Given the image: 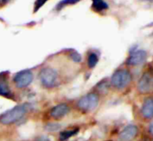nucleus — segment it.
Listing matches in <instances>:
<instances>
[{
    "label": "nucleus",
    "instance_id": "22",
    "mask_svg": "<svg viewBox=\"0 0 153 141\" xmlns=\"http://www.w3.org/2000/svg\"><path fill=\"white\" fill-rule=\"evenodd\" d=\"M10 1V0H2V5H5V4H7V3H8Z\"/></svg>",
    "mask_w": 153,
    "mask_h": 141
},
{
    "label": "nucleus",
    "instance_id": "3",
    "mask_svg": "<svg viewBox=\"0 0 153 141\" xmlns=\"http://www.w3.org/2000/svg\"><path fill=\"white\" fill-rule=\"evenodd\" d=\"M99 103V96L96 93H89L76 102V108L83 112H89L97 109Z\"/></svg>",
    "mask_w": 153,
    "mask_h": 141
},
{
    "label": "nucleus",
    "instance_id": "21",
    "mask_svg": "<svg viewBox=\"0 0 153 141\" xmlns=\"http://www.w3.org/2000/svg\"><path fill=\"white\" fill-rule=\"evenodd\" d=\"M149 133L153 136V120L150 122V124H149Z\"/></svg>",
    "mask_w": 153,
    "mask_h": 141
},
{
    "label": "nucleus",
    "instance_id": "2",
    "mask_svg": "<svg viewBox=\"0 0 153 141\" xmlns=\"http://www.w3.org/2000/svg\"><path fill=\"white\" fill-rule=\"evenodd\" d=\"M39 80L43 87L48 89L53 88L59 82L58 71L51 66L42 67L39 72Z\"/></svg>",
    "mask_w": 153,
    "mask_h": 141
},
{
    "label": "nucleus",
    "instance_id": "23",
    "mask_svg": "<svg viewBox=\"0 0 153 141\" xmlns=\"http://www.w3.org/2000/svg\"><path fill=\"white\" fill-rule=\"evenodd\" d=\"M143 1H149V2H152L153 0H143Z\"/></svg>",
    "mask_w": 153,
    "mask_h": 141
},
{
    "label": "nucleus",
    "instance_id": "6",
    "mask_svg": "<svg viewBox=\"0 0 153 141\" xmlns=\"http://www.w3.org/2000/svg\"><path fill=\"white\" fill-rule=\"evenodd\" d=\"M9 73L2 72L0 73V96H3L7 99L15 100L14 93L9 86Z\"/></svg>",
    "mask_w": 153,
    "mask_h": 141
},
{
    "label": "nucleus",
    "instance_id": "18",
    "mask_svg": "<svg viewBox=\"0 0 153 141\" xmlns=\"http://www.w3.org/2000/svg\"><path fill=\"white\" fill-rule=\"evenodd\" d=\"M61 124L59 123H55V122H51V123H47V125L45 126V129L49 132H57L59 131L61 129Z\"/></svg>",
    "mask_w": 153,
    "mask_h": 141
},
{
    "label": "nucleus",
    "instance_id": "9",
    "mask_svg": "<svg viewBox=\"0 0 153 141\" xmlns=\"http://www.w3.org/2000/svg\"><path fill=\"white\" fill-rule=\"evenodd\" d=\"M138 134V128L135 125L126 126L119 134L120 141H131L133 140Z\"/></svg>",
    "mask_w": 153,
    "mask_h": 141
},
{
    "label": "nucleus",
    "instance_id": "13",
    "mask_svg": "<svg viewBox=\"0 0 153 141\" xmlns=\"http://www.w3.org/2000/svg\"><path fill=\"white\" fill-rule=\"evenodd\" d=\"M79 131V128H70V129H65L62 130L59 133V140L60 141H67L71 137L75 136Z\"/></svg>",
    "mask_w": 153,
    "mask_h": 141
},
{
    "label": "nucleus",
    "instance_id": "4",
    "mask_svg": "<svg viewBox=\"0 0 153 141\" xmlns=\"http://www.w3.org/2000/svg\"><path fill=\"white\" fill-rule=\"evenodd\" d=\"M131 82V74L127 69H119L111 78V85L116 89H123Z\"/></svg>",
    "mask_w": 153,
    "mask_h": 141
},
{
    "label": "nucleus",
    "instance_id": "1",
    "mask_svg": "<svg viewBox=\"0 0 153 141\" xmlns=\"http://www.w3.org/2000/svg\"><path fill=\"white\" fill-rule=\"evenodd\" d=\"M31 109L28 103L19 104L0 115V123L2 125H11L21 120Z\"/></svg>",
    "mask_w": 153,
    "mask_h": 141
},
{
    "label": "nucleus",
    "instance_id": "24",
    "mask_svg": "<svg viewBox=\"0 0 153 141\" xmlns=\"http://www.w3.org/2000/svg\"><path fill=\"white\" fill-rule=\"evenodd\" d=\"M78 141H80V140H78Z\"/></svg>",
    "mask_w": 153,
    "mask_h": 141
},
{
    "label": "nucleus",
    "instance_id": "17",
    "mask_svg": "<svg viewBox=\"0 0 153 141\" xmlns=\"http://www.w3.org/2000/svg\"><path fill=\"white\" fill-rule=\"evenodd\" d=\"M108 90H109V86H108V83L106 81H101L97 86V91L101 94H107Z\"/></svg>",
    "mask_w": 153,
    "mask_h": 141
},
{
    "label": "nucleus",
    "instance_id": "11",
    "mask_svg": "<svg viewBox=\"0 0 153 141\" xmlns=\"http://www.w3.org/2000/svg\"><path fill=\"white\" fill-rule=\"evenodd\" d=\"M141 114L145 119H151L153 117V97L147 98L141 107Z\"/></svg>",
    "mask_w": 153,
    "mask_h": 141
},
{
    "label": "nucleus",
    "instance_id": "20",
    "mask_svg": "<svg viewBox=\"0 0 153 141\" xmlns=\"http://www.w3.org/2000/svg\"><path fill=\"white\" fill-rule=\"evenodd\" d=\"M35 141H49V139H48V137L42 136V137H37V138L35 139Z\"/></svg>",
    "mask_w": 153,
    "mask_h": 141
},
{
    "label": "nucleus",
    "instance_id": "5",
    "mask_svg": "<svg viewBox=\"0 0 153 141\" xmlns=\"http://www.w3.org/2000/svg\"><path fill=\"white\" fill-rule=\"evenodd\" d=\"M33 74L31 70L25 69L17 72L13 78L15 86L19 89H24L28 87L33 81Z\"/></svg>",
    "mask_w": 153,
    "mask_h": 141
},
{
    "label": "nucleus",
    "instance_id": "16",
    "mask_svg": "<svg viewBox=\"0 0 153 141\" xmlns=\"http://www.w3.org/2000/svg\"><path fill=\"white\" fill-rule=\"evenodd\" d=\"M68 57L70 60H72L73 62L75 63H80L82 61V57L81 55L76 50H73V49H70V51L68 52Z\"/></svg>",
    "mask_w": 153,
    "mask_h": 141
},
{
    "label": "nucleus",
    "instance_id": "14",
    "mask_svg": "<svg viewBox=\"0 0 153 141\" xmlns=\"http://www.w3.org/2000/svg\"><path fill=\"white\" fill-rule=\"evenodd\" d=\"M80 1L81 0H61V1H59L57 4V6L55 7V9H56V11H60L61 9H63L64 7H66L68 6L75 5Z\"/></svg>",
    "mask_w": 153,
    "mask_h": 141
},
{
    "label": "nucleus",
    "instance_id": "15",
    "mask_svg": "<svg viewBox=\"0 0 153 141\" xmlns=\"http://www.w3.org/2000/svg\"><path fill=\"white\" fill-rule=\"evenodd\" d=\"M97 63H98V56L94 52L90 53L88 55V67L89 68H94L97 65Z\"/></svg>",
    "mask_w": 153,
    "mask_h": 141
},
{
    "label": "nucleus",
    "instance_id": "10",
    "mask_svg": "<svg viewBox=\"0 0 153 141\" xmlns=\"http://www.w3.org/2000/svg\"><path fill=\"white\" fill-rule=\"evenodd\" d=\"M152 86V78L149 74L145 73L138 82V90L141 94L148 93Z\"/></svg>",
    "mask_w": 153,
    "mask_h": 141
},
{
    "label": "nucleus",
    "instance_id": "8",
    "mask_svg": "<svg viewBox=\"0 0 153 141\" xmlns=\"http://www.w3.org/2000/svg\"><path fill=\"white\" fill-rule=\"evenodd\" d=\"M70 111V108L67 103H59L51 108L50 111V115L54 120H60L68 114Z\"/></svg>",
    "mask_w": 153,
    "mask_h": 141
},
{
    "label": "nucleus",
    "instance_id": "19",
    "mask_svg": "<svg viewBox=\"0 0 153 141\" xmlns=\"http://www.w3.org/2000/svg\"><path fill=\"white\" fill-rule=\"evenodd\" d=\"M47 1H48V0H36V2L34 4V7H33V9H34L33 12L36 13Z\"/></svg>",
    "mask_w": 153,
    "mask_h": 141
},
{
    "label": "nucleus",
    "instance_id": "7",
    "mask_svg": "<svg viewBox=\"0 0 153 141\" xmlns=\"http://www.w3.org/2000/svg\"><path fill=\"white\" fill-rule=\"evenodd\" d=\"M147 58V52L145 50H134L131 52L129 58L126 60L128 66H138L142 64Z\"/></svg>",
    "mask_w": 153,
    "mask_h": 141
},
{
    "label": "nucleus",
    "instance_id": "12",
    "mask_svg": "<svg viewBox=\"0 0 153 141\" xmlns=\"http://www.w3.org/2000/svg\"><path fill=\"white\" fill-rule=\"evenodd\" d=\"M92 9L95 12H102L108 9V5L104 0H92Z\"/></svg>",
    "mask_w": 153,
    "mask_h": 141
}]
</instances>
